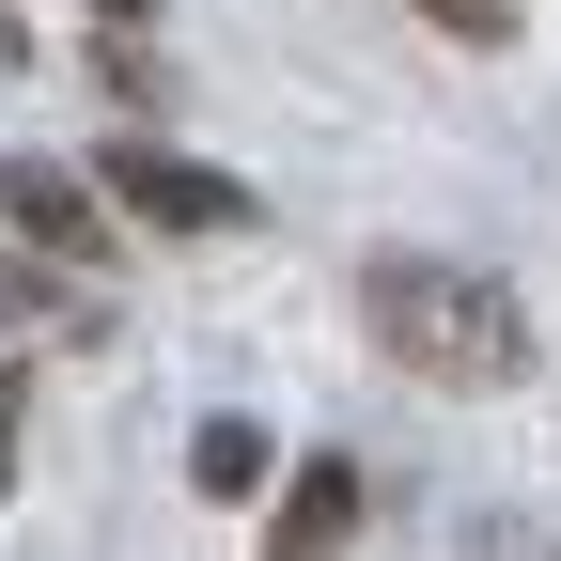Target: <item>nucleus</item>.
<instances>
[{
  "label": "nucleus",
  "instance_id": "f257e3e1",
  "mask_svg": "<svg viewBox=\"0 0 561 561\" xmlns=\"http://www.w3.org/2000/svg\"><path fill=\"white\" fill-rule=\"evenodd\" d=\"M359 312L405 375H437V390H515L530 375V297L500 265H453V250H375L359 265Z\"/></svg>",
  "mask_w": 561,
  "mask_h": 561
},
{
  "label": "nucleus",
  "instance_id": "f03ea898",
  "mask_svg": "<svg viewBox=\"0 0 561 561\" xmlns=\"http://www.w3.org/2000/svg\"><path fill=\"white\" fill-rule=\"evenodd\" d=\"M94 203H110V219H140V234H250V219H265L234 172L172 157V140H110V157H94Z\"/></svg>",
  "mask_w": 561,
  "mask_h": 561
},
{
  "label": "nucleus",
  "instance_id": "7ed1b4c3",
  "mask_svg": "<svg viewBox=\"0 0 561 561\" xmlns=\"http://www.w3.org/2000/svg\"><path fill=\"white\" fill-rule=\"evenodd\" d=\"M359 500H375V483L343 468V453H312L297 500H280V530H265V561H343V546H359Z\"/></svg>",
  "mask_w": 561,
  "mask_h": 561
},
{
  "label": "nucleus",
  "instance_id": "20e7f679",
  "mask_svg": "<svg viewBox=\"0 0 561 561\" xmlns=\"http://www.w3.org/2000/svg\"><path fill=\"white\" fill-rule=\"evenodd\" d=\"M0 219H16L32 250H110V234H94V187H79V172H16V157H0Z\"/></svg>",
  "mask_w": 561,
  "mask_h": 561
},
{
  "label": "nucleus",
  "instance_id": "39448f33",
  "mask_svg": "<svg viewBox=\"0 0 561 561\" xmlns=\"http://www.w3.org/2000/svg\"><path fill=\"white\" fill-rule=\"evenodd\" d=\"M187 483H203V500H250V483H265V437H250V421H203V437H187Z\"/></svg>",
  "mask_w": 561,
  "mask_h": 561
},
{
  "label": "nucleus",
  "instance_id": "423d86ee",
  "mask_svg": "<svg viewBox=\"0 0 561 561\" xmlns=\"http://www.w3.org/2000/svg\"><path fill=\"white\" fill-rule=\"evenodd\" d=\"M405 16H437L453 47H515V0H405Z\"/></svg>",
  "mask_w": 561,
  "mask_h": 561
},
{
  "label": "nucleus",
  "instance_id": "0eeeda50",
  "mask_svg": "<svg viewBox=\"0 0 561 561\" xmlns=\"http://www.w3.org/2000/svg\"><path fill=\"white\" fill-rule=\"evenodd\" d=\"M0 312L32 328V312H94V297H79V280H62V265H0Z\"/></svg>",
  "mask_w": 561,
  "mask_h": 561
},
{
  "label": "nucleus",
  "instance_id": "6e6552de",
  "mask_svg": "<svg viewBox=\"0 0 561 561\" xmlns=\"http://www.w3.org/2000/svg\"><path fill=\"white\" fill-rule=\"evenodd\" d=\"M16 421H32V375H0V500H16Z\"/></svg>",
  "mask_w": 561,
  "mask_h": 561
},
{
  "label": "nucleus",
  "instance_id": "1a4fd4ad",
  "mask_svg": "<svg viewBox=\"0 0 561 561\" xmlns=\"http://www.w3.org/2000/svg\"><path fill=\"white\" fill-rule=\"evenodd\" d=\"M94 16H157V0H94Z\"/></svg>",
  "mask_w": 561,
  "mask_h": 561
}]
</instances>
